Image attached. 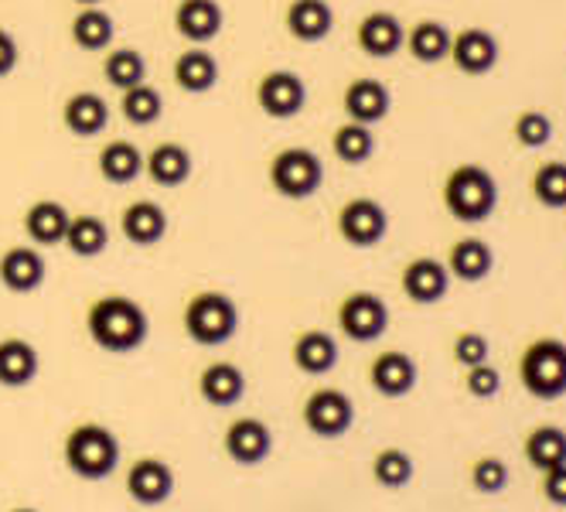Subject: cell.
Instances as JSON below:
<instances>
[{"mask_svg": "<svg viewBox=\"0 0 566 512\" xmlns=\"http://www.w3.org/2000/svg\"><path fill=\"white\" fill-rule=\"evenodd\" d=\"M543 499L553 505H566V464L543 471Z\"/></svg>", "mask_w": 566, "mask_h": 512, "instance_id": "obj_44", "label": "cell"}, {"mask_svg": "<svg viewBox=\"0 0 566 512\" xmlns=\"http://www.w3.org/2000/svg\"><path fill=\"white\" fill-rule=\"evenodd\" d=\"M86 332H90L93 345H99L103 352L127 356V352H134L147 342L150 322H147V311L140 307V301H134L127 294H106L90 304Z\"/></svg>", "mask_w": 566, "mask_h": 512, "instance_id": "obj_1", "label": "cell"}, {"mask_svg": "<svg viewBox=\"0 0 566 512\" xmlns=\"http://www.w3.org/2000/svg\"><path fill=\"white\" fill-rule=\"evenodd\" d=\"M127 492L140 505H160L175 492V471L160 458H140L127 471Z\"/></svg>", "mask_w": 566, "mask_h": 512, "instance_id": "obj_19", "label": "cell"}, {"mask_svg": "<svg viewBox=\"0 0 566 512\" xmlns=\"http://www.w3.org/2000/svg\"><path fill=\"white\" fill-rule=\"evenodd\" d=\"M222 448L235 464H263L273 451V430L260 417H239L226 427Z\"/></svg>", "mask_w": 566, "mask_h": 512, "instance_id": "obj_14", "label": "cell"}, {"mask_svg": "<svg viewBox=\"0 0 566 512\" xmlns=\"http://www.w3.org/2000/svg\"><path fill=\"white\" fill-rule=\"evenodd\" d=\"M443 209L464 226L492 219L499 209V181L484 165H458L440 188Z\"/></svg>", "mask_w": 566, "mask_h": 512, "instance_id": "obj_2", "label": "cell"}, {"mask_svg": "<svg viewBox=\"0 0 566 512\" xmlns=\"http://www.w3.org/2000/svg\"><path fill=\"white\" fill-rule=\"evenodd\" d=\"M198 393L209 407H235L247 393V373L235 363H209L198 376Z\"/></svg>", "mask_w": 566, "mask_h": 512, "instance_id": "obj_26", "label": "cell"}, {"mask_svg": "<svg viewBox=\"0 0 566 512\" xmlns=\"http://www.w3.org/2000/svg\"><path fill=\"white\" fill-rule=\"evenodd\" d=\"M11 512H38V509H28V505H18V509H11Z\"/></svg>", "mask_w": 566, "mask_h": 512, "instance_id": "obj_47", "label": "cell"}, {"mask_svg": "<svg viewBox=\"0 0 566 512\" xmlns=\"http://www.w3.org/2000/svg\"><path fill=\"white\" fill-rule=\"evenodd\" d=\"M342 109L348 121L355 124H366V127H376L379 121H386L389 109H392V93L382 79L376 75H358L345 86V96H342Z\"/></svg>", "mask_w": 566, "mask_h": 512, "instance_id": "obj_12", "label": "cell"}, {"mask_svg": "<svg viewBox=\"0 0 566 512\" xmlns=\"http://www.w3.org/2000/svg\"><path fill=\"white\" fill-rule=\"evenodd\" d=\"M38 348L24 338H0V386L8 389H21L31 386L38 376Z\"/></svg>", "mask_w": 566, "mask_h": 512, "instance_id": "obj_29", "label": "cell"}, {"mask_svg": "<svg viewBox=\"0 0 566 512\" xmlns=\"http://www.w3.org/2000/svg\"><path fill=\"white\" fill-rule=\"evenodd\" d=\"M270 185L291 202H304L325 185V161L311 147H283L270 161Z\"/></svg>", "mask_w": 566, "mask_h": 512, "instance_id": "obj_6", "label": "cell"}, {"mask_svg": "<svg viewBox=\"0 0 566 512\" xmlns=\"http://www.w3.org/2000/svg\"><path fill=\"white\" fill-rule=\"evenodd\" d=\"M332 150H335V157L342 165H366L369 157L376 154V134L366 124L348 121L332 134Z\"/></svg>", "mask_w": 566, "mask_h": 512, "instance_id": "obj_36", "label": "cell"}, {"mask_svg": "<svg viewBox=\"0 0 566 512\" xmlns=\"http://www.w3.org/2000/svg\"><path fill=\"white\" fill-rule=\"evenodd\" d=\"M72 45L83 52H106L116 38V21L103 8H83L72 18Z\"/></svg>", "mask_w": 566, "mask_h": 512, "instance_id": "obj_33", "label": "cell"}, {"mask_svg": "<svg viewBox=\"0 0 566 512\" xmlns=\"http://www.w3.org/2000/svg\"><path fill=\"white\" fill-rule=\"evenodd\" d=\"M291 359L301 373L307 376H325L338 366V342L321 332V328H307L294 338V348H291Z\"/></svg>", "mask_w": 566, "mask_h": 512, "instance_id": "obj_28", "label": "cell"}, {"mask_svg": "<svg viewBox=\"0 0 566 512\" xmlns=\"http://www.w3.org/2000/svg\"><path fill=\"white\" fill-rule=\"evenodd\" d=\"M191 168H195L191 154L178 140H165L150 154H144V175L160 188H181L191 178Z\"/></svg>", "mask_w": 566, "mask_h": 512, "instance_id": "obj_23", "label": "cell"}, {"mask_svg": "<svg viewBox=\"0 0 566 512\" xmlns=\"http://www.w3.org/2000/svg\"><path fill=\"white\" fill-rule=\"evenodd\" d=\"M402 294H407L413 304H437L448 297L451 291V273L448 263H440L437 257H413L407 267H402Z\"/></svg>", "mask_w": 566, "mask_h": 512, "instance_id": "obj_15", "label": "cell"}, {"mask_svg": "<svg viewBox=\"0 0 566 512\" xmlns=\"http://www.w3.org/2000/svg\"><path fill=\"white\" fill-rule=\"evenodd\" d=\"M451 38H454V31L443 21L423 18L407 31V45H402V49H410V55L417 62L433 65V62H443L451 55Z\"/></svg>", "mask_w": 566, "mask_h": 512, "instance_id": "obj_32", "label": "cell"}, {"mask_svg": "<svg viewBox=\"0 0 566 512\" xmlns=\"http://www.w3.org/2000/svg\"><path fill=\"white\" fill-rule=\"evenodd\" d=\"M72 212L55 202V199H38L24 212V232L34 247H59L65 243V229H69Z\"/></svg>", "mask_w": 566, "mask_h": 512, "instance_id": "obj_27", "label": "cell"}, {"mask_svg": "<svg viewBox=\"0 0 566 512\" xmlns=\"http://www.w3.org/2000/svg\"><path fill=\"white\" fill-rule=\"evenodd\" d=\"M119 232L134 247H157L168 236V212L150 199L130 202L119 216Z\"/></svg>", "mask_w": 566, "mask_h": 512, "instance_id": "obj_24", "label": "cell"}, {"mask_svg": "<svg viewBox=\"0 0 566 512\" xmlns=\"http://www.w3.org/2000/svg\"><path fill=\"white\" fill-rule=\"evenodd\" d=\"M103 75L113 90H130L137 83H147V59L137 49H113L103 62Z\"/></svg>", "mask_w": 566, "mask_h": 512, "instance_id": "obj_37", "label": "cell"}, {"mask_svg": "<svg viewBox=\"0 0 566 512\" xmlns=\"http://www.w3.org/2000/svg\"><path fill=\"white\" fill-rule=\"evenodd\" d=\"M283 28H287L291 38L304 45H317L325 42L335 28V8L328 0H291L287 11H283Z\"/></svg>", "mask_w": 566, "mask_h": 512, "instance_id": "obj_17", "label": "cell"}, {"mask_svg": "<svg viewBox=\"0 0 566 512\" xmlns=\"http://www.w3.org/2000/svg\"><path fill=\"white\" fill-rule=\"evenodd\" d=\"M72 4H78V8H99L103 0H72Z\"/></svg>", "mask_w": 566, "mask_h": 512, "instance_id": "obj_46", "label": "cell"}, {"mask_svg": "<svg viewBox=\"0 0 566 512\" xmlns=\"http://www.w3.org/2000/svg\"><path fill=\"white\" fill-rule=\"evenodd\" d=\"M464 386L474 400H492L499 397V389H502V373L489 363H481V366H471L464 369Z\"/></svg>", "mask_w": 566, "mask_h": 512, "instance_id": "obj_43", "label": "cell"}, {"mask_svg": "<svg viewBox=\"0 0 566 512\" xmlns=\"http://www.w3.org/2000/svg\"><path fill=\"white\" fill-rule=\"evenodd\" d=\"M386 232H389V212L376 199H369V195L348 199L338 209V236L355 250L379 247L386 240Z\"/></svg>", "mask_w": 566, "mask_h": 512, "instance_id": "obj_9", "label": "cell"}, {"mask_svg": "<svg viewBox=\"0 0 566 512\" xmlns=\"http://www.w3.org/2000/svg\"><path fill=\"white\" fill-rule=\"evenodd\" d=\"M96 168L109 185H134L144 175V154L130 140H109L96 157Z\"/></svg>", "mask_w": 566, "mask_h": 512, "instance_id": "obj_31", "label": "cell"}, {"mask_svg": "<svg viewBox=\"0 0 566 512\" xmlns=\"http://www.w3.org/2000/svg\"><path fill=\"white\" fill-rule=\"evenodd\" d=\"M355 42L369 59H392L396 52H402V45H407V28H402V21L389 11H369L358 21Z\"/></svg>", "mask_w": 566, "mask_h": 512, "instance_id": "obj_16", "label": "cell"}, {"mask_svg": "<svg viewBox=\"0 0 566 512\" xmlns=\"http://www.w3.org/2000/svg\"><path fill=\"white\" fill-rule=\"evenodd\" d=\"M389 328V307L373 291H355L338 304V332L358 345L382 338Z\"/></svg>", "mask_w": 566, "mask_h": 512, "instance_id": "obj_8", "label": "cell"}, {"mask_svg": "<svg viewBox=\"0 0 566 512\" xmlns=\"http://www.w3.org/2000/svg\"><path fill=\"white\" fill-rule=\"evenodd\" d=\"M522 454L536 471L566 464V430L556 427V424L533 427L530 435H525V441H522Z\"/></svg>", "mask_w": 566, "mask_h": 512, "instance_id": "obj_34", "label": "cell"}, {"mask_svg": "<svg viewBox=\"0 0 566 512\" xmlns=\"http://www.w3.org/2000/svg\"><path fill=\"white\" fill-rule=\"evenodd\" d=\"M219 75H222L219 59L209 49H201V45H191L175 59V86L181 93L206 96V93H212L219 86Z\"/></svg>", "mask_w": 566, "mask_h": 512, "instance_id": "obj_21", "label": "cell"}, {"mask_svg": "<svg viewBox=\"0 0 566 512\" xmlns=\"http://www.w3.org/2000/svg\"><path fill=\"white\" fill-rule=\"evenodd\" d=\"M62 124L72 137H99L109 127V103L99 93H72L62 106Z\"/></svg>", "mask_w": 566, "mask_h": 512, "instance_id": "obj_22", "label": "cell"}, {"mask_svg": "<svg viewBox=\"0 0 566 512\" xmlns=\"http://www.w3.org/2000/svg\"><path fill=\"white\" fill-rule=\"evenodd\" d=\"M512 137L522 144V147H546L553 140V121H549V113L543 109H522L515 116V124H512Z\"/></svg>", "mask_w": 566, "mask_h": 512, "instance_id": "obj_41", "label": "cell"}, {"mask_svg": "<svg viewBox=\"0 0 566 512\" xmlns=\"http://www.w3.org/2000/svg\"><path fill=\"white\" fill-rule=\"evenodd\" d=\"M451 356H454L458 366L471 369V366L489 363L492 345H489V338H484L481 332H458L454 335V345H451Z\"/></svg>", "mask_w": 566, "mask_h": 512, "instance_id": "obj_42", "label": "cell"}, {"mask_svg": "<svg viewBox=\"0 0 566 512\" xmlns=\"http://www.w3.org/2000/svg\"><path fill=\"white\" fill-rule=\"evenodd\" d=\"M226 24L222 4L219 0H178L175 8V31L191 45H209L212 38H219Z\"/></svg>", "mask_w": 566, "mask_h": 512, "instance_id": "obj_18", "label": "cell"}, {"mask_svg": "<svg viewBox=\"0 0 566 512\" xmlns=\"http://www.w3.org/2000/svg\"><path fill=\"white\" fill-rule=\"evenodd\" d=\"M18 59H21V49L14 42V34L0 28V79H8L18 69Z\"/></svg>", "mask_w": 566, "mask_h": 512, "instance_id": "obj_45", "label": "cell"}, {"mask_svg": "<svg viewBox=\"0 0 566 512\" xmlns=\"http://www.w3.org/2000/svg\"><path fill=\"white\" fill-rule=\"evenodd\" d=\"M533 199L546 209H566V161L553 157L533 171Z\"/></svg>", "mask_w": 566, "mask_h": 512, "instance_id": "obj_38", "label": "cell"}, {"mask_svg": "<svg viewBox=\"0 0 566 512\" xmlns=\"http://www.w3.org/2000/svg\"><path fill=\"white\" fill-rule=\"evenodd\" d=\"M468 479H471L474 492H481V495H499V492H505V485H509V464H505L502 458L481 454V458L471 461Z\"/></svg>", "mask_w": 566, "mask_h": 512, "instance_id": "obj_40", "label": "cell"}, {"mask_svg": "<svg viewBox=\"0 0 566 512\" xmlns=\"http://www.w3.org/2000/svg\"><path fill=\"white\" fill-rule=\"evenodd\" d=\"M119 113H124V121L134 127H150L160 121V113H165V96L150 83H137L119 93Z\"/></svg>", "mask_w": 566, "mask_h": 512, "instance_id": "obj_35", "label": "cell"}, {"mask_svg": "<svg viewBox=\"0 0 566 512\" xmlns=\"http://www.w3.org/2000/svg\"><path fill=\"white\" fill-rule=\"evenodd\" d=\"M417 379H420V369L410 352H402V348L379 352L369 366V383L386 400H399V397H407V393H413Z\"/></svg>", "mask_w": 566, "mask_h": 512, "instance_id": "obj_13", "label": "cell"}, {"mask_svg": "<svg viewBox=\"0 0 566 512\" xmlns=\"http://www.w3.org/2000/svg\"><path fill=\"white\" fill-rule=\"evenodd\" d=\"M499 55H502V49H499V38L489 31V28H461L454 38H451V62H454V69L458 72H464V75H489L495 65H499Z\"/></svg>", "mask_w": 566, "mask_h": 512, "instance_id": "obj_11", "label": "cell"}, {"mask_svg": "<svg viewBox=\"0 0 566 512\" xmlns=\"http://www.w3.org/2000/svg\"><path fill=\"white\" fill-rule=\"evenodd\" d=\"M62 247H69V253L78 257V260H96L109 247V226H106V219L96 216V212L72 216Z\"/></svg>", "mask_w": 566, "mask_h": 512, "instance_id": "obj_30", "label": "cell"}, {"mask_svg": "<svg viewBox=\"0 0 566 512\" xmlns=\"http://www.w3.org/2000/svg\"><path fill=\"white\" fill-rule=\"evenodd\" d=\"M352 424H355V404L345 389L321 386L304 400V427L314 438H325V441L345 438Z\"/></svg>", "mask_w": 566, "mask_h": 512, "instance_id": "obj_7", "label": "cell"}, {"mask_svg": "<svg viewBox=\"0 0 566 512\" xmlns=\"http://www.w3.org/2000/svg\"><path fill=\"white\" fill-rule=\"evenodd\" d=\"M448 273L464 284H478L484 281L489 273L495 270V250L481 240V236H464V240H458L451 250H448Z\"/></svg>", "mask_w": 566, "mask_h": 512, "instance_id": "obj_25", "label": "cell"}, {"mask_svg": "<svg viewBox=\"0 0 566 512\" xmlns=\"http://www.w3.org/2000/svg\"><path fill=\"white\" fill-rule=\"evenodd\" d=\"M256 106L270 121H294L307 106V83L291 69H273L256 83Z\"/></svg>", "mask_w": 566, "mask_h": 512, "instance_id": "obj_10", "label": "cell"}, {"mask_svg": "<svg viewBox=\"0 0 566 512\" xmlns=\"http://www.w3.org/2000/svg\"><path fill=\"white\" fill-rule=\"evenodd\" d=\"M518 379L536 400L566 397V342L563 338H533L518 356Z\"/></svg>", "mask_w": 566, "mask_h": 512, "instance_id": "obj_4", "label": "cell"}, {"mask_svg": "<svg viewBox=\"0 0 566 512\" xmlns=\"http://www.w3.org/2000/svg\"><path fill=\"white\" fill-rule=\"evenodd\" d=\"M185 332L198 345H226L239 332V307L222 291H201L185 304Z\"/></svg>", "mask_w": 566, "mask_h": 512, "instance_id": "obj_5", "label": "cell"}, {"mask_svg": "<svg viewBox=\"0 0 566 512\" xmlns=\"http://www.w3.org/2000/svg\"><path fill=\"white\" fill-rule=\"evenodd\" d=\"M373 479L382 489H402L413 479V458L402 448H382L373 458Z\"/></svg>", "mask_w": 566, "mask_h": 512, "instance_id": "obj_39", "label": "cell"}, {"mask_svg": "<svg viewBox=\"0 0 566 512\" xmlns=\"http://www.w3.org/2000/svg\"><path fill=\"white\" fill-rule=\"evenodd\" d=\"M45 257L34 247H11L0 257V284H4L11 294H34L45 284Z\"/></svg>", "mask_w": 566, "mask_h": 512, "instance_id": "obj_20", "label": "cell"}, {"mask_svg": "<svg viewBox=\"0 0 566 512\" xmlns=\"http://www.w3.org/2000/svg\"><path fill=\"white\" fill-rule=\"evenodd\" d=\"M62 454H65V464L75 479L103 482L119 464V441L103 424H78L69 430Z\"/></svg>", "mask_w": 566, "mask_h": 512, "instance_id": "obj_3", "label": "cell"}]
</instances>
